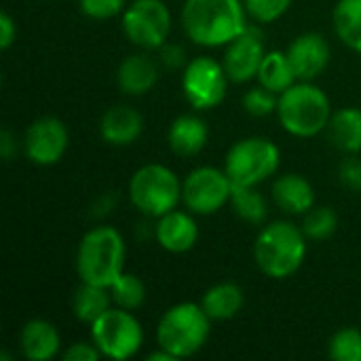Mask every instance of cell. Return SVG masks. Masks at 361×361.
<instances>
[{"label": "cell", "mask_w": 361, "mask_h": 361, "mask_svg": "<svg viewBox=\"0 0 361 361\" xmlns=\"http://www.w3.org/2000/svg\"><path fill=\"white\" fill-rule=\"evenodd\" d=\"M302 231L307 239L313 241L330 239L338 231V214L330 205H315L309 214H305Z\"/></svg>", "instance_id": "obj_28"}, {"label": "cell", "mask_w": 361, "mask_h": 361, "mask_svg": "<svg viewBox=\"0 0 361 361\" xmlns=\"http://www.w3.org/2000/svg\"><path fill=\"white\" fill-rule=\"evenodd\" d=\"M112 302L127 311H137L146 302V286L137 275L123 273L110 288Z\"/></svg>", "instance_id": "obj_27"}, {"label": "cell", "mask_w": 361, "mask_h": 361, "mask_svg": "<svg viewBox=\"0 0 361 361\" xmlns=\"http://www.w3.org/2000/svg\"><path fill=\"white\" fill-rule=\"evenodd\" d=\"M328 137L334 148L345 154H360L361 152V108L345 106L332 112L328 125Z\"/></svg>", "instance_id": "obj_22"}, {"label": "cell", "mask_w": 361, "mask_h": 361, "mask_svg": "<svg viewBox=\"0 0 361 361\" xmlns=\"http://www.w3.org/2000/svg\"><path fill=\"white\" fill-rule=\"evenodd\" d=\"M23 152L30 163L40 167L57 165L70 146V131L57 116H40L30 123L23 135Z\"/></svg>", "instance_id": "obj_12"}, {"label": "cell", "mask_w": 361, "mask_h": 361, "mask_svg": "<svg viewBox=\"0 0 361 361\" xmlns=\"http://www.w3.org/2000/svg\"><path fill=\"white\" fill-rule=\"evenodd\" d=\"M273 203L290 216H305L315 207V188L300 173H281L271 186Z\"/></svg>", "instance_id": "obj_18"}, {"label": "cell", "mask_w": 361, "mask_h": 361, "mask_svg": "<svg viewBox=\"0 0 361 361\" xmlns=\"http://www.w3.org/2000/svg\"><path fill=\"white\" fill-rule=\"evenodd\" d=\"M243 0H184L180 23L186 38L205 49L226 47L247 30Z\"/></svg>", "instance_id": "obj_1"}, {"label": "cell", "mask_w": 361, "mask_h": 361, "mask_svg": "<svg viewBox=\"0 0 361 361\" xmlns=\"http://www.w3.org/2000/svg\"><path fill=\"white\" fill-rule=\"evenodd\" d=\"M17 152H19L17 137L8 129H2V133H0V159L4 163H11L17 157Z\"/></svg>", "instance_id": "obj_38"}, {"label": "cell", "mask_w": 361, "mask_h": 361, "mask_svg": "<svg viewBox=\"0 0 361 361\" xmlns=\"http://www.w3.org/2000/svg\"><path fill=\"white\" fill-rule=\"evenodd\" d=\"M338 180L345 188L361 192V159H357V154H347L338 165Z\"/></svg>", "instance_id": "obj_33"}, {"label": "cell", "mask_w": 361, "mask_h": 361, "mask_svg": "<svg viewBox=\"0 0 361 361\" xmlns=\"http://www.w3.org/2000/svg\"><path fill=\"white\" fill-rule=\"evenodd\" d=\"M277 102H279V95L269 91L267 87L258 85V87H252L245 91L241 104H243V110L254 116V118H264V116H271V114H277Z\"/></svg>", "instance_id": "obj_30"}, {"label": "cell", "mask_w": 361, "mask_h": 361, "mask_svg": "<svg viewBox=\"0 0 361 361\" xmlns=\"http://www.w3.org/2000/svg\"><path fill=\"white\" fill-rule=\"evenodd\" d=\"M209 140L207 123L197 114H180L167 129V144L178 157H197Z\"/></svg>", "instance_id": "obj_20"}, {"label": "cell", "mask_w": 361, "mask_h": 361, "mask_svg": "<svg viewBox=\"0 0 361 361\" xmlns=\"http://www.w3.org/2000/svg\"><path fill=\"white\" fill-rule=\"evenodd\" d=\"M228 205L243 222L252 226H264L269 220V203L256 186H235Z\"/></svg>", "instance_id": "obj_26"}, {"label": "cell", "mask_w": 361, "mask_h": 361, "mask_svg": "<svg viewBox=\"0 0 361 361\" xmlns=\"http://www.w3.org/2000/svg\"><path fill=\"white\" fill-rule=\"evenodd\" d=\"M17 40V23L15 19L4 11L0 15V49L2 51H8Z\"/></svg>", "instance_id": "obj_36"}, {"label": "cell", "mask_w": 361, "mask_h": 361, "mask_svg": "<svg viewBox=\"0 0 361 361\" xmlns=\"http://www.w3.org/2000/svg\"><path fill=\"white\" fill-rule=\"evenodd\" d=\"M118 203V197L114 190H108V192H102V197L95 199V203L91 205V216L93 218H106L108 214H112V209L116 207Z\"/></svg>", "instance_id": "obj_37"}, {"label": "cell", "mask_w": 361, "mask_h": 361, "mask_svg": "<svg viewBox=\"0 0 361 361\" xmlns=\"http://www.w3.org/2000/svg\"><path fill=\"white\" fill-rule=\"evenodd\" d=\"M212 317L201 302H178L169 307L157 324V345L176 360L197 355L209 341Z\"/></svg>", "instance_id": "obj_5"}, {"label": "cell", "mask_w": 361, "mask_h": 361, "mask_svg": "<svg viewBox=\"0 0 361 361\" xmlns=\"http://www.w3.org/2000/svg\"><path fill=\"white\" fill-rule=\"evenodd\" d=\"M112 294L108 288L82 283L74 290L72 296V313L80 324H93L97 322L110 307H112Z\"/></svg>", "instance_id": "obj_23"}, {"label": "cell", "mask_w": 361, "mask_h": 361, "mask_svg": "<svg viewBox=\"0 0 361 361\" xmlns=\"http://www.w3.org/2000/svg\"><path fill=\"white\" fill-rule=\"evenodd\" d=\"M144 131L142 114L129 104L110 106L99 118V135L110 146H131L140 140Z\"/></svg>", "instance_id": "obj_17"}, {"label": "cell", "mask_w": 361, "mask_h": 361, "mask_svg": "<svg viewBox=\"0 0 361 361\" xmlns=\"http://www.w3.org/2000/svg\"><path fill=\"white\" fill-rule=\"evenodd\" d=\"M127 195L144 218H161L182 203V180L163 163H148L133 171Z\"/></svg>", "instance_id": "obj_6"}, {"label": "cell", "mask_w": 361, "mask_h": 361, "mask_svg": "<svg viewBox=\"0 0 361 361\" xmlns=\"http://www.w3.org/2000/svg\"><path fill=\"white\" fill-rule=\"evenodd\" d=\"M228 74L216 57H192L182 70V91L195 110H212L220 106L228 93Z\"/></svg>", "instance_id": "obj_10"}, {"label": "cell", "mask_w": 361, "mask_h": 361, "mask_svg": "<svg viewBox=\"0 0 361 361\" xmlns=\"http://www.w3.org/2000/svg\"><path fill=\"white\" fill-rule=\"evenodd\" d=\"M199 224L195 214L188 209H171L169 214L157 218L154 222V241L161 250L169 254H186L199 241Z\"/></svg>", "instance_id": "obj_15"}, {"label": "cell", "mask_w": 361, "mask_h": 361, "mask_svg": "<svg viewBox=\"0 0 361 361\" xmlns=\"http://www.w3.org/2000/svg\"><path fill=\"white\" fill-rule=\"evenodd\" d=\"M233 188L224 167L201 165L182 180V203L195 216H214L231 203Z\"/></svg>", "instance_id": "obj_11"}, {"label": "cell", "mask_w": 361, "mask_h": 361, "mask_svg": "<svg viewBox=\"0 0 361 361\" xmlns=\"http://www.w3.org/2000/svg\"><path fill=\"white\" fill-rule=\"evenodd\" d=\"M332 104L328 93L313 80H296L279 95L277 118L283 131L294 137H315L328 129L332 118Z\"/></svg>", "instance_id": "obj_4"}, {"label": "cell", "mask_w": 361, "mask_h": 361, "mask_svg": "<svg viewBox=\"0 0 361 361\" xmlns=\"http://www.w3.org/2000/svg\"><path fill=\"white\" fill-rule=\"evenodd\" d=\"M288 59L298 80L319 78L332 59L330 42L319 32H302L288 47Z\"/></svg>", "instance_id": "obj_14"}, {"label": "cell", "mask_w": 361, "mask_h": 361, "mask_svg": "<svg viewBox=\"0 0 361 361\" xmlns=\"http://www.w3.org/2000/svg\"><path fill=\"white\" fill-rule=\"evenodd\" d=\"M146 360H148V361H180V360H176V357H173V355H171L169 351L161 349V347H159V349H157L154 353H150V355H148Z\"/></svg>", "instance_id": "obj_39"}, {"label": "cell", "mask_w": 361, "mask_h": 361, "mask_svg": "<svg viewBox=\"0 0 361 361\" xmlns=\"http://www.w3.org/2000/svg\"><path fill=\"white\" fill-rule=\"evenodd\" d=\"M245 305V294L241 286L233 281H220L205 290L201 298V307L212 317V322H228L235 319Z\"/></svg>", "instance_id": "obj_21"}, {"label": "cell", "mask_w": 361, "mask_h": 361, "mask_svg": "<svg viewBox=\"0 0 361 361\" xmlns=\"http://www.w3.org/2000/svg\"><path fill=\"white\" fill-rule=\"evenodd\" d=\"M161 76V63L148 53H131L116 68V85L125 95L142 97L154 89Z\"/></svg>", "instance_id": "obj_16"}, {"label": "cell", "mask_w": 361, "mask_h": 361, "mask_svg": "<svg viewBox=\"0 0 361 361\" xmlns=\"http://www.w3.org/2000/svg\"><path fill=\"white\" fill-rule=\"evenodd\" d=\"M332 23L338 40L361 55V0H338L332 11Z\"/></svg>", "instance_id": "obj_24"}, {"label": "cell", "mask_w": 361, "mask_h": 361, "mask_svg": "<svg viewBox=\"0 0 361 361\" xmlns=\"http://www.w3.org/2000/svg\"><path fill=\"white\" fill-rule=\"evenodd\" d=\"M281 165L279 146L262 135H250L237 140L226 157L224 171L228 173L233 186H260L271 180Z\"/></svg>", "instance_id": "obj_7"}, {"label": "cell", "mask_w": 361, "mask_h": 361, "mask_svg": "<svg viewBox=\"0 0 361 361\" xmlns=\"http://www.w3.org/2000/svg\"><path fill=\"white\" fill-rule=\"evenodd\" d=\"M127 6V0H78V8L85 17L89 19H112L123 15Z\"/></svg>", "instance_id": "obj_32"}, {"label": "cell", "mask_w": 361, "mask_h": 361, "mask_svg": "<svg viewBox=\"0 0 361 361\" xmlns=\"http://www.w3.org/2000/svg\"><path fill=\"white\" fill-rule=\"evenodd\" d=\"M292 2L294 0H243L250 19H254L258 25L279 21L290 11Z\"/></svg>", "instance_id": "obj_31"}, {"label": "cell", "mask_w": 361, "mask_h": 361, "mask_svg": "<svg viewBox=\"0 0 361 361\" xmlns=\"http://www.w3.org/2000/svg\"><path fill=\"white\" fill-rule=\"evenodd\" d=\"M99 357H104V355L95 347L93 341H89V343H74V345H70L61 353V360L63 361H97Z\"/></svg>", "instance_id": "obj_35"}, {"label": "cell", "mask_w": 361, "mask_h": 361, "mask_svg": "<svg viewBox=\"0 0 361 361\" xmlns=\"http://www.w3.org/2000/svg\"><path fill=\"white\" fill-rule=\"evenodd\" d=\"M296 74L292 70V63L288 59L286 51H267L262 66L258 70V85L267 87L269 91L281 95L286 89H290L296 82Z\"/></svg>", "instance_id": "obj_25"}, {"label": "cell", "mask_w": 361, "mask_h": 361, "mask_svg": "<svg viewBox=\"0 0 361 361\" xmlns=\"http://www.w3.org/2000/svg\"><path fill=\"white\" fill-rule=\"evenodd\" d=\"M267 55L264 40L260 34L258 23L247 25L243 34H239L235 40H231L224 47L222 66L235 85H245L254 78H258V70L262 66V59Z\"/></svg>", "instance_id": "obj_13"}, {"label": "cell", "mask_w": 361, "mask_h": 361, "mask_svg": "<svg viewBox=\"0 0 361 361\" xmlns=\"http://www.w3.org/2000/svg\"><path fill=\"white\" fill-rule=\"evenodd\" d=\"M127 243L125 237L108 224L89 228L76 247L74 267L82 283L112 288V283L125 273Z\"/></svg>", "instance_id": "obj_2"}, {"label": "cell", "mask_w": 361, "mask_h": 361, "mask_svg": "<svg viewBox=\"0 0 361 361\" xmlns=\"http://www.w3.org/2000/svg\"><path fill=\"white\" fill-rule=\"evenodd\" d=\"M91 341L104 357L127 361L140 353L144 345V328L133 311L112 305L97 322L91 324Z\"/></svg>", "instance_id": "obj_8"}, {"label": "cell", "mask_w": 361, "mask_h": 361, "mask_svg": "<svg viewBox=\"0 0 361 361\" xmlns=\"http://www.w3.org/2000/svg\"><path fill=\"white\" fill-rule=\"evenodd\" d=\"M159 63L165 68V70H184L186 63L190 59H186V51L182 44H176V42H165L161 49H159Z\"/></svg>", "instance_id": "obj_34"}, {"label": "cell", "mask_w": 361, "mask_h": 361, "mask_svg": "<svg viewBox=\"0 0 361 361\" xmlns=\"http://www.w3.org/2000/svg\"><path fill=\"white\" fill-rule=\"evenodd\" d=\"M19 349L27 361H51L61 351V336L55 324L47 319H30L19 332Z\"/></svg>", "instance_id": "obj_19"}, {"label": "cell", "mask_w": 361, "mask_h": 361, "mask_svg": "<svg viewBox=\"0 0 361 361\" xmlns=\"http://www.w3.org/2000/svg\"><path fill=\"white\" fill-rule=\"evenodd\" d=\"M328 355L334 361H361V330L343 328L332 334Z\"/></svg>", "instance_id": "obj_29"}, {"label": "cell", "mask_w": 361, "mask_h": 361, "mask_svg": "<svg viewBox=\"0 0 361 361\" xmlns=\"http://www.w3.org/2000/svg\"><path fill=\"white\" fill-rule=\"evenodd\" d=\"M254 260L262 275L283 281L296 275L307 260V235L288 220L267 222L254 241Z\"/></svg>", "instance_id": "obj_3"}, {"label": "cell", "mask_w": 361, "mask_h": 361, "mask_svg": "<svg viewBox=\"0 0 361 361\" xmlns=\"http://www.w3.org/2000/svg\"><path fill=\"white\" fill-rule=\"evenodd\" d=\"M123 34L144 51H159L171 34V11L165 0H131L121 15Z\"/></svg>", "instance_id": "obj_9"}]
</instances>
